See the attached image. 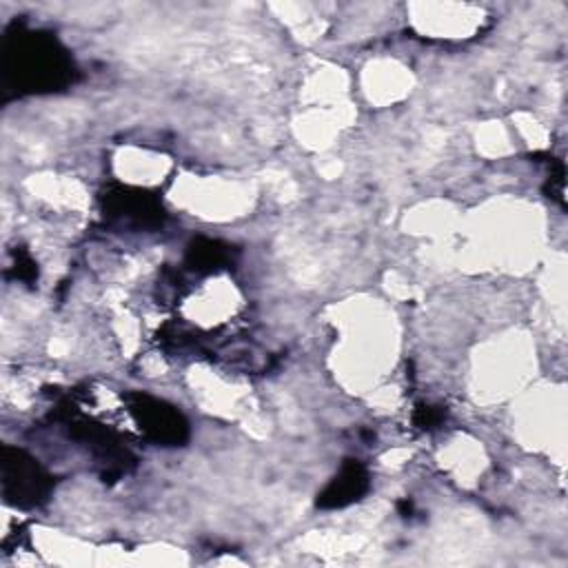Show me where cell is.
<instances>
[{
	"label": "cell",
	"instance_id": "1",
	"mask_svg": "<svg viewBox=\"0 0 568 568\" xmlns=\"http://www.w3.org/2000/svg\"><path fill=\"white\" fill-rule=\"evenodd\" d=\"M2 69L16 91H51L69 82V58L47 33L13 27L4 40Z\"/></svg>",
	"mask_w": 568,
	"mask_h": 568
},
{
	"label": "cell",
	"instance_id": "2",
	"mask_svg": "<svg viewBox=\"0 0 568 568\" xmlns=\"http://www.w3.org/2000/svg\"><path fill=\"white\" fill-rule=\"evenodd\" d=\"M49 475L22 450H2V488L4 497L16 506L40 504L49 493Z\"/></svg>",
	"mask_w": 568,
	"mask_h": 568
},
{
	"label": "cell",
	"instance_id": "3",
	"mask_svg": "<svg viewBox=\"0 0 568 568\" xmlns=\"http://www.w3.org/2000/svg\"><path fill=\"white\" fill-rule=\"evenodd\" d=\"M133 410L140 424L144 426V430L158 442L178 444L186 433V424L182 422V417L173 408L164 406L162 402H155L144 395H135Z\"/></svg>",
	"mask_w": 568,
	"mask_h": 568
},
{
	"label": "cell",
	"instance_id": "4",
	"mask_svg": "<svg viewBox=\"0 0 568 568\" xmlns=\"http://www.w3.org/2000/svg\"><path fill=\"white\" fill-rule=\"evenodd\" d=\"M368 486V477L362 464L357 462H348L342 473L328 484V488L320 495L317 504L322 508H335V506H344L351 504L353 499H357Z\"/></svg>",
	"mask_w": 568,
	"mask_h": 568
}]
</instances>
